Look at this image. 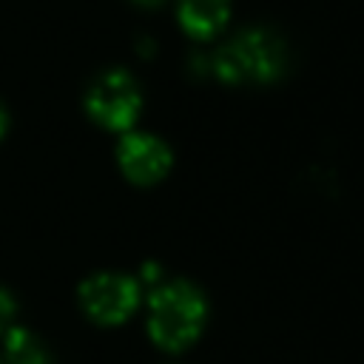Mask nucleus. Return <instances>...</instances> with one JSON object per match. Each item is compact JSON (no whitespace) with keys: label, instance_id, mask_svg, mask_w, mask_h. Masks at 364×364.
<instances>
[{"label":"nucleus","instance_id":"1","mask_svg":"<svg viewBox=\"0 0 364 364\" xmlns=\"http://www.w3.org/2000/svg\"><path fill=\"white\" fill-rule=\"evenodd\" d=\"M208 318L205 296L182 279L165 282L151 290L148 299V333L156 347L168 353H179L191 347Z\"/></svg>","mask_w":364,"mask_h":364},{"label":"nucleus","instance_id":"2","mask_svg":"<svg viewBox=\"0 0 364 364\" xmlns=\"http://www.w3.org/2000/svg\"><path fill=\"white\" fill-rule=\"evenodd\" d=\"M287 63L284 43L267 28H247L228 40L213 54V74L222 82H273L282 77Z\"/></svg>","mask_w":364,"mask_h":364},{"label":"nucleus","instance_id":"3","mask_svg":"<svg viewBox=\"0 0 364 364\" xmlns=\"http://www.w3.org/2000/svg\"><path fill=\"white\" fill-rule=\"evenodd\" d=\"M139 108H142L139 85L122 68H111L100 74L85 94L88 117L108 131H128L136 122Z\"/></svg>","mask_w":364,"mask_h":364},{"label":"nucleus","instance_id":"4","mask_svg":"<svg viewBox=\"0 0 364 364\" xmlns=\"http://www.w3.org/2000/svg\"><path fill=\"white\" fill-rule=\"evenodd\" d=\"M139 279L125 273H97L80 284V304L85 316L100 324H122L139 304Z\"/></svg>","mask_w":364,"mask_h":364},{"label":"nucleus","instance_id":"5","mask_svg":"<svg viewBox=\"0 0 364 364\" xmlns=\"http://www.w3.org/2000/svg\"><path fill=\"white\" fill-rule=\"evenodd\" d=\"M117 159H119L122 173L131 182L154 185L171 168V148L154 134L128 131L117 145Z\"/></svg>","mask_w":364,"mask_h":364},{"label":"nucleus","instance_id":"6","mask_svg":"<svg viewBox=\"0 0 364 364\" xmlns=\"http://www.w3.org/2000/svg\"><path fill=\"white\" fill-rule=\"evenodd\" d=\"M176 17L193 40H210L225 28L230 0H176Z\"/></svg>","mask_w":364,"mask_h":364},{"label":"nucleus","instance_id":"7","mask_svg":"<svg viewBox=\"0 0 364 364\" xmlns=\"http://www.w3.org/2000/svg\"><path fill=\"white\" fill-rule=\"evenodd\" d=\"M3 353H6V364H51L48 350L26 327H11L3 336Z\"/></svg>","mask_w":364,"mask_h":364},{"label":"nucleus","instance_id":"8","mask_svg":"<svg viewBox=\"0 0 364 364\" xmlns=\"http://www.w3.org/2000/svg\"><path fill=\"white\" fill-rule=\"evenodd\" d=\"M14 313H17V304H14L11 293L6 287H0V336H6L14 327Z\"/></svg>","mask_w":364,"mask_h":364},{"label":"nucleus","instance_id":"9","mask_svg":"<svg viewBox=\"0 0 364 364\" xmlns=\"http://www.w3.org/2000/svg\"><path fill=\"white\" fill-rule=\"evenodd\" d=\"M6 125H9V117H6V108L0 105V136L6 134Z\"/></svg>","mask_w":364,"mask_h":364},{"label":"nucleus","instance_id":"10","mask_svg":"<svg viewBox=\"0 0 364 364\" xmlns=\"http://www.w3.org/2000/svg\"><path fill=\"white\" fill-rule=\"evenodd\" d=\"M136 3H142V6H154V3H162V0H136Z\"/></svg>","mask_w":364,"mask_h":364}]
</instances>
